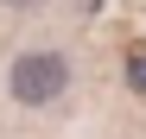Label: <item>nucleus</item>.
<instances>
[{
  "label": "nucleus",
  "instance_id": "nucleus-1",
  "mask_svg": "<svg viewBox=\"0 0 146 139\" xmlns=\"http://www.w3.org/2000/svg\"><path fill=\"white\" fill-rule=\"evenodd\" d=\"M7 89H13V101L44 108V101H57L64 89H70V63L51 57V51H26V57L7 70Z\"/></svg>",
  "mask_w": 146,
  "mask_h": 139
},
{
  "label": "nucleus",
  "instance_id": "nucleus-2",
  "mask_svg": "<svg viewBox=\"0 0 146 139\" xmlns=\"http://www.w3.org/2000/svg\"><path fill=\"white\" fill-rule=\"evenodd\" d=\"M127 76H133V89L146 95V51H133V57H127Z\"/></svg>",
  "mask_w": 146,
  "mask_h": 139
},
{
  "label": "nucleus",
  "instance_id": "nucleus-3",
  "mask_svg": "<svg viewBox=\"0 0 146 139\" xmlns=\"http://www.w3.org/2000/svg\"><path fill=\"white\" fill-rule=\"evenodd\" d=\"M13 7H32V0H13Z\"/></svg>",
  "mask_w": 146,
  "mask_h": 139
}]
</instances>
